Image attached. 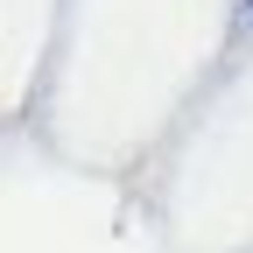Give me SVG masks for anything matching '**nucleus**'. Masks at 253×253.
Segmentation results:
<instances>
[]
</instances>
